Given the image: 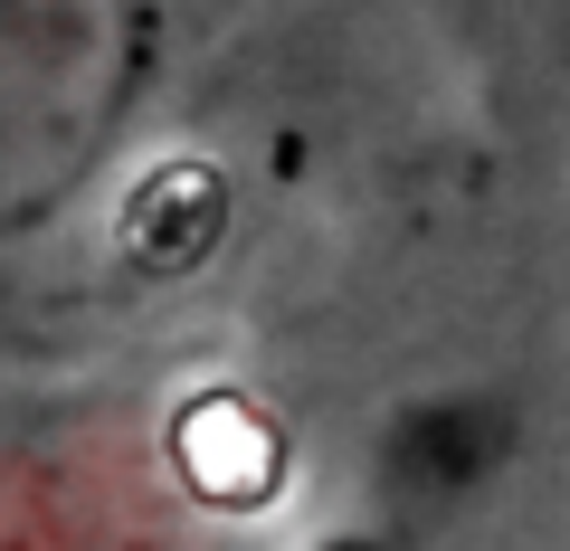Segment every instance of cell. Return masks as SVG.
<instances>
[{
	"mask_svg": "<svg viewBox=\"0 0 570 551\" xmlns=\"http://www.w3.org/2000/svg\"><path fill=\"white\" fill-rule=\"evenodd\" d=\"M124 77V0H0V228L39 219L96 163Z\"/></svg>",
	"mask_w": 570,
	"mask_h": 551,
	"instance_id": "obj_1",
	"label": "cell"
},
{
	"mask_svg": "<svg viewBox=\"0 0 570 551\" xmlns=\"http://www.w3.org/2000/svg\"><path fill=\"white\" fill-rule=\"evenodd\" d=\"M513 447H523V419L494 390H428V400H409L381 429V456H371L381 513L400 532L409 523H448V513H466L513 466Z\"/></svg>",
	"mask_w": 570,
	"mask_h": 551,
	"instance_id": "obj_2",
	"label": "cell"
},
{
	"mask_svg": "<svg viewBox=\"0 0 570 551\" xmlns=\"http://www.w3.org/2000/svg\"><path fill=\"white\" fill-rule=\"evenodd\" d=\"M209 494L190 485H115L96 504V494H67V504H48V494H0V551H219V532H209Z\"/></svg>",
	"mask_w": 570,
	"mask_h": 551,
	"instance_id": "obj_3",
	"label": "cell"
},
{
	"mask_svg": "<svg viewBox=\"0 0 570 551\" xmlns=\"http://www.w3.org/2000/svg\"><path fill=\"white\" fill-rule=\"evenodd\" d=\"M314 551H400V532L390 523H352V532H324Z\"/></svg>",
	"mask_w": 570,
	"mask_h": 551,
	"instance_id": "obj_4",
	"label": "cell"
}]
</instances>
